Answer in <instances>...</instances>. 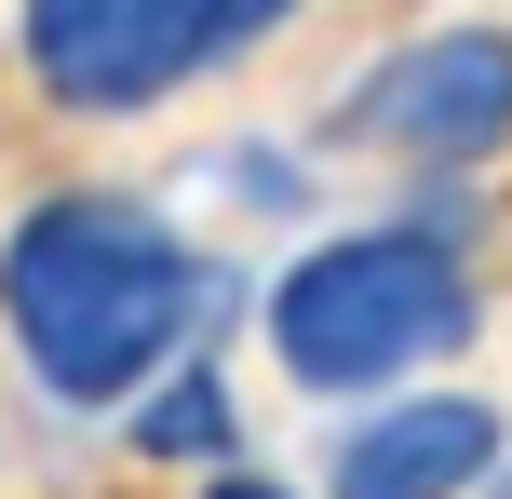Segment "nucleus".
<instances>
[{
	"label": "nucleus",
	"mask_w": 512,
	"mask_h": 499,
	"mask_svg": "<svg viewBox=\"0 0 512 499\" xmlns=\"http://www.w3.org/2000/svg\"><path fill=\"white\" fill-rule=\"evenodd\" d=\"M135 446L149 459H216L230 446V392H216V378H162L149 419H135Z\"/></svg>",
	"instance_id": "423d86ee"
},
{
	"label": "nucleus",
	"mask_w": 512,
	"mask_h": 499,
	"mask_svg": "<svg viewBox=\"0 0 512 499\" xmlns=\"http://www.w3.org/2000/svg\"><path fill=\"white\" fill-rule=\"evenodd\" d=\"M472 473H499L486 405H391L378 432L337 446V499H459Z\"/></svg>",
	"instance_id": "39448f33"
},
{
	"label": "nucleus",
	"mask_w": 512,
	"mask_h": 499,
	"mask_svg": "<svg viewBox=\"0 0 512 499\" xmlns=\"http://www.w3.org/2000/svg\"><path fill=\"white\" fill-rule=\"evenodd\" d=\"M445 338H472V270L445 230H351L297 257L270 297V351L310 392H378V378L432 365Z\"/></svg>",
	"instance_id": "f03ea898"
},
{
	"label": "nucleus",
	"mask_w": 512,
	"mask_h": 499,
	"mask_svg": "<svg viewBox=\"0 0 512 499\" xmlns=\"http://www.w3.org/2000/svg\"><path fill=\"white\" fill-rule=\"evenodd\" d=\"M0 311H14V351L41 365V392L108 405L135 378H162V351L203 311V270L176 257V230L108 189H54L14 243H0Z\"/></svg>",
	"instance_id": "f257e3e1"
},
{
	"label": "nucleus",
	"mask_w": 512,
	"mask_h": 499,
	"mask_svg": "<svg viewBox=\"0 0 512 499\" xmlns=\"http://www.w3.org/2000/svg\"><path fill=\"white\" fill-rule=\"evenodd\" d=\"M283 14L297 0H27V68L54 81V108H149Z\"/></svg>",
	"instance_id": "7ed1b4c3"
},
{
	"label": "nucleus",
	"mask_w": 512,
	"mask_h": 499,
	"mask_svg": "<svg viewBox=\"0 0 512 499\" xmlns=\"http://www.w3.org/2000/svg\"><path fill=\"white\" fill-rule=\"evenodd\" d=\"M351 135L418 149V162H472V149H499V135H512V41L445 27V41H418V54H391V68H364Z\"/></svg>",
	"instance_id": "20e7f679"
},
{
	"label": "nucleus",
	"mask_w": 512,
	"mask_h": 499,
	"mask_svg": "<svg viewBox=\"0 0 512 499\" xmlns=\"http://www.w3.org/2000/svg\"><path fill=\"white\" fill-rule=\"evenodd\" d=\"M216 499H283V486H256V473H243V486H216Z\"/></svg>",
	"instance_id": "0eeeda50"
}]
</instances>
